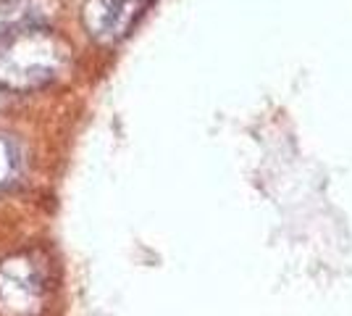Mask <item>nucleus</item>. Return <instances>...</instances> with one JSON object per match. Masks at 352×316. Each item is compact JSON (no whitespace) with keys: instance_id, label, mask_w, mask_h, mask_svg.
Returning a JSON list of instances; mask_svg holds the SVG:
<instances>
[{"instance_id":"obj_1","label":"nucleus","mask_w":352,"mask_h":316,"mask_svg":"<svg viewBox=\"0 0 352 316\" xmlns=\"http://www.w3.org/2000/svg\"><path fill=\"white\" fill-rule=\"evenodd\" d=\"M145 6L147 0H87L82 19L95 40L116 43L124 34H129Z\"/></svg>"}]
</instances>
